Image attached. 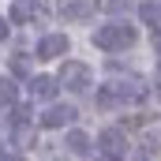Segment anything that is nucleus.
<instances>
[{
    "instance_id": "nucleus-4",
    "label": "nucleus",
    "mask_w": 161,
    "mask_h": 161,
    "mask_svg": "<svg viewBox=\"0 0 161 161\" xmlns=\"http://www.w3.org/2000/svg\"><path fill=\"white\" fill-rule=\"evenodd\" d=\"M60 82L71 90V94H82V90H90V68L86 64H79V60H64L60 64Z\"/></svg>"
},
{
    "instance_id": "nucleus-7",
    "label": "nucleus",
    "mask_w": 161,
    "mask_h": 161,
    "mask_svg": "<svg viewBox=\"0 0 161 161\" xmlns=\"http://www.w3.org/2000/svg\"><path fill=\"white\" fill-rule=\"evenodd\" d=\"M75 109L71 105H49L45 113H41V127H68V124H75Z\"/></svg>"
},
{
    "instance_id": "nucleus-10",
    "label": "nucleus",
    "mask_w": 161,
    "mask_h": 161,
    "mask_svg": "<svg viewBox=\"0 0 161 161\" xmlns=\"http://www.w3.org/2000/svg\"><path fill=\"white\" fill-rule=\"evenodd\" d=\"M68 150L71 154H79V158H86V154H94V139L86 135V131H68Z\"/></svg>"
},
{
    "instance_id": "nucleus-13",
    "label": "nucleus",
    "mask_w": 161,
    "mask_h": 161,
    "mask_svg": "<svg viewBox=\"0 0 161 161\" xmlns=\"http://www.w3.org/2000/svg\"><path fill=\"white\" fill-rule=\"evenodd\" d=\"M15 97H19V90H15V82L11 79H0V109H15Z\"/></svg>"
},
{
    "instance_id": "nucleus-16",
    "label": "nucleus",
    "mask_w": 161,
    "mask_h": 161,
    "mask_svg": "<svg viewBox=\"0 0 161 161\" xmlns=\"http://www.w3.org/2000/svg\"><path fill=\"white\" fill-rule=\"evenodd\" d=\"M4 34H8V23H4V19H0V38H4Z\"/></svg>"
},
{
    "instance_id": "nucleus-14",
    "label": "nucleus",
    "mask_w": 161,
    "mask_h": 161,
    "mask_svg": "<svg viewBox=\"0 0 161 161\" xmlns=\"http://www.w3.org/2000/svg\"><path fill=\"white\" fill-rule=\"evenodd\" d=\"M11 68H15V75H26V71H30V64H26V56H23V53H15V56H11Z\"/></svg>"
},
{
    "instance_id": "nucleus-3",
    "label": "nucleus",
    "mask_w": 161,
    "mask_h": 161,
    "mask_svg": "<svg viewBox=\"0 0 161 161\" xmlns=\"http://www.w3.org/2000/svg\"><path fill=\"white\" fill-rule=\"evenodd\" d=\"M97 150H101L109 161H124L131 146H127V135H124L120 127H105V131L97 135Z\"/></svg>"
},
{
    "instance_id": "nucleus-12",
    "label": "nucleus",
    "mask_w": 161,
    "mask_h": 161,
    "mask_svg": "<svg viewBox=\"0 0 161 161\" xmlns=\"http://www.w3.org/2000/svg\"><path fill=\"white\" fill-rule=\"evenodd\" d=\"M38 15V0H15L11 4V23H30Z\"/></svg>"
},
{
    "instance_id": "nucleus-8",
    "label": "nucleus",
    "mask_w": 161,
    "mask_h": 161,
    "mask_svg": "<svg viewBox=\"0 0 161 161\" xmlns=\"http://www.w3.org/2000/svg\"><path fill=\"white\" fill-rule=\"evenodd\" d=\"M56 90H60V79H53V75H30V97H38V101H53Z\"/></svg>"
},
{
    "instance_id": "nucleus-5",
    "label": "nucleus",
    "mask_w": 161,
    "mask_h": 161,
    "mask_svg": "<svg viewBox=\"0 0 161 161\" xmlns=\"http://www.w3.org/2000/svg\"><path fill=\"white\" fill-rule=\"evenodd\" d=\"M11 142H15L19 150L34 146V127H30V109H26V105H15V109H11Z\"/></svg>"
},
{
    "instance_id": "nucleus-11",
    "label": "nucleus",
    "mask_w": 161,
    "mask_h": 161,
    "mask_svg": "<svg viewBox=\"0 0 161 161\" xmlns=\"http://www.w3.org/2000/svg\"><path fill=\"white\" fill-rule=\"evenodd\" d=\"M139 19L150 23V30L158 34V30H161V0H146V4H139Z\"/></svg>"
},
{
    "instance_id": "nucleus-15",
    "label": "nucleus",
    "mask_w": 161,
    "mask_h": 161,
    "mask_svg": "<svg viewBox=\"0 0 161 161\" xmlns=\"http://www.w3.org/2000/svg\"><path fill=\"white\" fill-rule=\"evenodd\" d=\"M0 161H23V158H19V154H4Z\"/></svg>"
},
{
    "instance_id": "nucleus-1",
    "label": "nucleus",
    "mask_w": 161,
    "mask_h": 161,
    "mask_svg": "<svg viewBox=\"0 0 161 161\" xmlns=\"http://www.w3.org/2000/svg\"><path fill=\"white\" fill-rule=\"evenodd\" d=\"M150 97V86L142 79H116V82H105L97 94H94V105L97 109H116V105H139Z\"/></svg>"
},
{
    "instance_id": "nucleus-17",
    "label": "nucleus",
    "mask_w": 161,
    "mask_h": 161,
    "mask_svg": "<svg viewBox=\"0 0 161 161\" xmlns=\"http://www.w3.org/2000/svg\"><path fill=\"white\" fill-rule=\"evenodd\" d=\"M158 71H161V49H158Z\"/></svg>"
},
{
    "instance_id": "nucleus-9",
    "label": "nucleus",
    "mask_w": 161,
    "mask_h": 161,
    "mask_svg": "<svg viewBox=\"0 0 161 161\" xmlns=\"http://www.w3.org/2000/svg\"><path fill=\"white\" fill-rule=\"evenodd\" d=\"M68 53V38L64 34H45L38 41V56L41 60H56V56H64Z\"/></svg>"
},
{
    "instance_id": "nucleus-2",
    "label": "nucleus",
    "mask_w": 161,
    "mask_h": 161,
    "mask_svg": "<svg viewBox=\"0 0 161 161\" xmlns=\"http://www.w3.org/2000/svg\"><path fill=\"white\" fill-rule=\"evenodd\" d=\"M135 38H139V34H135L131 23H105V26L94 30V45L105 49V53H113V49H131Z\"/></svg>"
},
{
    "instance_id": "nucleus-6",
    "label": "nucleus",
    "mask_w": 161,
    "mask_h": 161,
    "mask_svg": "<svg viewBox=\"0 0 161 161\" xmlns=\"http://www.w3.org/2000/svg\"><path fill=\"white\" fill-rule=\"evenodd\" d=\"M60 15H64V23H86V19L97 15V4L94 0H71V4L60 8Z\"/></svg>"
}]
</instances>
